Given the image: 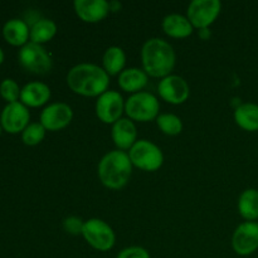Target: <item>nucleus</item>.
<instances>
[{
    "label": "nucleus",
    "mask_w": 258,
    "mask_h": 258,
    "mask_svg": "<svg viewBox=\"0 0 258 258\" xmlns=\"http://www.w3.org/2000/svg\"><path fill=\"white\" fill-rule=\"evenodd\" d=\"M67 85L77 95L100 97L102 93L108 91L110 76L100 66L81 63L68 72Z\"/></svg>",
    "instance_id": "obj_1"
},
{
    "label": "nucleus",
    "mask_w": 258,
    "mask_h": 258,
    "mask_svg": "<svg viewBox=\"0 0 258 258\" xmlns=\"http://www.w3.org/2000/svg\"><path fill=\"white\" fill-rule=\"evenodd\" d=\"M141 60L146 75L156 78H165L175 66V52L166 40L151 38L146 40L141 49Z\"/></svg>",
    "instance_id": "obj_2"
},
{
    "label": "nucleus",
    "mask_w": 258,
    "mask_h": 258,
    "mask_svg": "<svg viewBox=\"0 0 258 258\" xmlns=\"http://www.w3.org/2000/svg\"><path fill=\"white\" fill-rule=\"evenodd\" d=\"M133 174V163L128 154L113 150L106 154L98 164V178L110 189H121L128 183Z\"/></svg>",
    "instance_id": "obj_3"
},
{
    "label": "nucleus",
    "mask_w": 258,
    "mask_h": 258,
    "mask_svg": "<svg viewBox=\"0 0 258 258\" xmlns=\"http://www.w3.org/2000/svg\"><path fill=\"white\" fill-rule=\"evenodd\" d=\"M20 66L34 75H47L53 67L52 57L40 44L29 42L23 45L18 54Z\"/></svg>",
    "instance_id": "obj_4"
},
{
    "label": "nucleus",
    "mask_w": 258,
    "mask_h": 258,
    "mask_svg": "<svg viewBox=\"0 0 258 258\" xmlns=\"http://www.w3.org/2000/svg\"><path fill=\"white\" fill-rule=\"evenodd\" d=\"M160 105L153 93L138 92L131 95L125 103V112L131 120L151 121L159 116Z\"/></svg>",
    "instance_id": "obj_5"
},
{
    "label": "nucleus",
    "mask_w": 258,
    "mask_h": 258,
    "mask_svg": "<svg viewBox=\"0 0 258 258\" xmlns=\"http://www.w3.org/2000/svg\"><path fill=\"white\" fill-rule=\"evenodd\" d=\"M130 160L133 165L145 171H155L164 163L163 151L149 140H139L130 149Z\"/></svg>",
    "instance_id": "obj_6"
},
{
    "label": "nucleus",
    "mask_w": 258,
    "mask_h": 258,
    "mask_svg": "<svg viewBox=\"0 0 258 258\" xmlns=\"http://www.w3.org/2000/svg\"><path fill=\"white\" fill-rule=\"evenodd\" d=\"M82 236L91 247L101 252L110 251L116 242L113 229L102 219L97 218L85 222Z\"/></svg>",
    "instance_id": "obj_7"
},
{
    "label": "nucleus",
    "mask_w": 258,
    "mask_h": 258,
    "mask_svg": "<svg viewBox=\"0 0 258 258\" xmlns=\"http://www.w3.org/2000/svg\"><path fill=\"white\" fill-rule=\"evenodd\" d=\"M221 9L218 0H194L189 4L186 18L194 28L206 29L218 18Z\"/></svg>",
    "instance_id": "obj_8"
},
{
    "label": "nucleus",
    "mask_w": 258,
    "mask_h": 258,
    "mask_svg": "<svg viewBox=\"0 0 258 258\" xmlns=\"http://www.w3.org/2000/svg\"><path fill=\"white\" fill-rule=\"evenodd\" d=\"M123 111V98L116 91H106L96 102V115L105 123H115L120 120Z\"/></svg>",
    "instance_id": "obj_9"
},
{
    "label": "nucleus",
    "mask_w": 258,
    "mask_h": 258,
    "mask_svg": "<svg viewBox=\"0 0 258 258\" xmlns=\"http://www.w3.org/2000/svg\"><path fill=\"white\" fill-rule=\"evenodd\" d=\"M232 247L239 256H249L258 249V223L244 222L239 224L232 237Z\"/></svg>",
    "instance_id": "obj_10"
},
{
    "label": "nucleus",
    "mask_w": 258,
    "mask_h": 258,
    "mask_svg": "<svg viewBox=\"0 0 258 258\" xmlns=\"http://www.w3.org/2000/svg\"><path fill=\"white\" fill-rule=\"evenodd\" d=\"M30 113L22 102L8 103L0 115V125L9 134H19L29 125Z\"/></svg>",
    "instance_id": "obj_11"
},
{
    "label": "nucleus",
    "mask_w": 258,
    "mask_h": 258,
    "mask_svg": "<svg viewBox=\"0 0 258 258\" xmlns=\"http://www.w3.org/2000/svg\"><path fill=\"white\" fill-rule=\"evenodd\" d=\"M73 118V111L67 103L55 102L47 106L40 113V123L45 130L58 131L67 127Z\"/></svg>",
    "instance_id": "obj_12"
},
{
    "label": "nucleus",
    "mask_w": 258,
    "mask_h": 258,
    "mask_svg": "<svg viewBox=\"0 0 258 258\" xmlns=\"http://www.w3.org/2000/svg\"><path fill=\"white\" fill-rule=\"evenodd\" d=\"M159 95L164 101L173 105H180L184 103L189 97V86L184 78L179 76L170 75L163 78L159 83Z\"/></svg>",
    "instance_id": "obj_13"
},
{
    "label": "nucleus",
    "mask_w": 258,
    "mask_h": 258,
    "mask_svg": "<svg viewBox=\"0 0 258 258\" xmlns=\"http://www.w3.org/2000/svg\"><path fill=\"white\" fill-rule=\"evenodd\" d=\"M75 12L86 23H98L110 13V4L106 0H76Z\"/></svg>",
    "instance_id": "obj_14"
},
{
    "label": "nucleus",
    "mask_w": 258,
    "mask_h": 258,
    "mask_svg": "<svg viewBox=\"0 0 258 258\" xmlns=\"http://www.w3.org/2000/svg\"><path fill=\"white\" fill-rule=\"evenodd\" d=\"M111 136L118 150H127L134 146L138 138L135 123L128 118H120L112 125Z\"/></svg>",
    "instance_id": "obj_15"
},
{
    "label": "nucleus",
    "mask_w": 258,
    "mask_h": 258,
    "mask_svg": "<svg viewBox=\"0 0 258 258\" xmlns=\"http://www.w3.org/2000/svg\"><path fill=\"white\" fill-rule=\"evenodd\" d=\"M50 98V88L45 83L30 82L22 88L20 101L24 106L39 107L47 103Z\"/></svg>",
    "instance_id": "obj_16"
},
{
    "label": "nucleus",
    "mask_w": 258,
    "mask_h": 258,
    "mask_svg": "<svg viewBox=\"0 0 258 258\" xmlns=\"http://www.w3.org/2000/svg\"><path fill=\"white\" fill-rule=\"evenodd\" d=\"M3 35L9 44L14 47H23L30 38V29L22 19H10L3 27Z\"/></svg>",
    "instance_id": "obj_17"
},
{
    "label": "nucleus",
    "mask_w": 258,
    "mask_h": 258,
    "mask_svg": "<svg viewBox=\"0 0 258 258\" xmlns=\"http://www.w3.org/2000/svg\"><path fill=\"white\" fill-rule=\"evenodd\" d=\"M148 85V75L140 68H127L120 73L118 86L125 92L138 93Z\"/></svg>",
    "instance_id": "obj_18"
},
{
    "label": "nucleus",
    "mask_w": 258,
    "mask_h": 258,
    "mask_svg": "<svg viewBox=\"0 0 258 258\" xmlns=\"http://www.w3.org/2000/svg\"><path fill=\"white\" fill-rule=\"evenodd\" d=\"M193 28L188 18L180 14L166 15L163 20V29L169 37L186 38L193 33Z\"/></svg>",
    "instance_id": "obj_19"
},
{
    "label": "nucleus",
    "mask_w": 258,
    "mask_h": 258,
    "mask_svg": "<svg viewBox=\"0 0 258 258\" xmlns=\"http://www.w3.org/2000/svg\"><path fill=\"white\" fill-rule=\"evenodd\" d=\"M234 120L241 128L246 131H258V105L242 103L234 111Z\"/></svg>",
    "instance_id": "obj_20"
},
{
    "label": "nucleus",
    "mask_w": 258,
    "mask_h": 258,
    "mask_svg": "<svg viewBox=\"0 0 258 258\" xmlns=\"http://www.w3.org/2000/svg\"><path fill=\"white\" fill-rule=\"evenodd\" d=\"M238 212L247 222L258 219V190L246 189L238 199Z\"/></svg>",
    "instance_id": "obj_21"
},
{
    "label": "nucleus",
    "mask_w": 258,
    "mask_h": 258,
    "mask_svg": "<svg viewBox=\"0 0 258 258\" xmlns=\"http://www.w3.org/2000/svg\"><path fill=\"white\" fill-rule=\"evenodd\" d=\"M103 70L106 71L108 76H116L123 71L126 63V55L122 48L120 47H110L106 49L102 58Z\"/></svg>",
    "instance_id": "obj_22"
},
{
    "label": "nucleus",
    "mask_w": 258,
    "mask_h": 258,
    "mask_svg": "<svg viewBox=\"0 0 258 258\" xmlns=\"http://www.w3.org/2000/svg\"><path fill=\"white\" fill-rule=\"evenodd\" d=\"M57 33V25L50 19H38L30 27V40L35 44L47 43Z\"/></svg>",
    "instance_id": "obj_23"
},
{
    "label": "nucleus",
    "mask_w": 258,
    "mask_h": 258,
    "mask_svg": "<svg viewBox=\"0 0 258 258\" xmlns=\"http://www.w3.org/2000/svg\"><path fill=\"white\" fill-rule=\"evenodd\" d=\"M156 125L161 133L169 136L179 135L183 130V122L180 118L173 113H161L156 117Z\"/></svg>",
    "instance_id": "obj_24"
},
{
    "label": "nucleus",
    "mask_w": 258,
    "mask_h": 258,
    "mask_svg": "<svg viewBox=\"0 0 258 258\" xmlns=\"http://www.w3.org/2000/svg\"><path fill=\"white\" fill-rule=\"evenodd\" d=\"M45 136V128L40 122H33L25 127L22 133V140L25 145L35 146L43 141Z\"/></svg>",
    "instance_id": "obj_25"
},
{
    "label": "nucleus",
    "mask_w": 258,
    "mask_h": 258,
    "mask_svg": "<svg viewBox=\"0 0 258 258\" xmlns=\"http://www.w3.org/2000/svg\"><path fill=\"white\" fill-rule=\"evenodd\" d=\"M20 92H22V90L14 80L7 78L0 83V95L9 103L18 102V100L20 98Z\"/></svg>",
    "instance_id": "obj_26"
},
{
    "label": "nucleus",
    "mask_w": 258,
    "mask_h": 258,
    "mask_svg": "<svg viewBox=\"0 0 258 258\" xmlns=\"http://www.w3.org/2000/svg\"><path fill=\"white\" fill-rule=\"evenodd\" d=\"M83 226H85V222L75 216L67 217V218L63 221V228H64V231L67 232L68 234H72V236L82 234Z\"/></svg>",
    "instance_id": "obj_27"
},
{
    "label": "nucleus",
    "mask_w": 258,
    "mask_h": 258,
    "mask_svg": "<svg viewBox=\"0 0 258 258\" xmlns=\"http://www.w3.org/2000/svg\"><path fill=\"white\" fill-rule=\"evenodd\" d=\"M116 258H150V253L143 247H127L122 249Z\"/></svg>",
    "instance_id": "obj_28"
},
{
    "label": "nucleus",
    "mask_w": 258,
    "mask_h": 258,
    "mask_svg": "<svg viewBox=\"0 0 258 258\" xmlns=\"http://www.w3.org/2000/svg\"><path fill=\"white\" fill-rule=\"evenodd\" d=\"M108 4H110V12H118V10H121V8H122L121 3L116 2V0H113V2H110Z\"/></svg>",
    "instance_id": "obj_29"
},
{
    "label": "nucleus",
    "mask_w": 258,
    "mask_h": 258,
    "mask_svg": "<svg viewBox=\"0 0 258 258\" xmlns=\"http://www.w3.org/2000/svg\"><path fill=\"white\" fill-rule=\"evenodd\" d=\"M199 37L204 40L208 39V38L211 37V33H209L208 28H206V29H199Z\"/></svg>",
    "instance_id": "obj_30"
},
{
    "label": "nucleus",
    "mask_w": 258,
    "mask_h": 258,
    "mask_svg": "<svg viewBox=\"0 0 258 258\" xmlns=\"http://www.w3.org/2000/svg\"><path fill=\"white\" fill-rule=\"evenodd\" d=\"M3 60H4V52H3V49L0 48V64L3 63Z\"/></svg>",
    "instance_id": "obj_31"
},
{
    "label": "nucleus",
    "mask_w": 258,
    "mask_h": 258,
    "mask_svg": "<svg viewBox=\"0 0 258 258\" xmlns=\"http://www.w3.org/2000/svg\"><path fill=\"white\" fill-rule=\"evenodd\" d=\"M2 131H3V126L0 125V135H2Z\"/></svg>",
    "instance_id": "obj_32"
},
{
    "label": "nucleus",
    "mask_w": 258,
    "mask_h": 258,
    "mask_svg": "<svg viewBox=\"0 0 258 258\" xmlns=\"http://www.w3.org/2000/svg\"><path fill=\"white\" fill-rule=\"evenodd\" d=\"M0 115H2V113H0Z\"/></svg>",
    "instance_id": "obj_33"
}]
</instances>
